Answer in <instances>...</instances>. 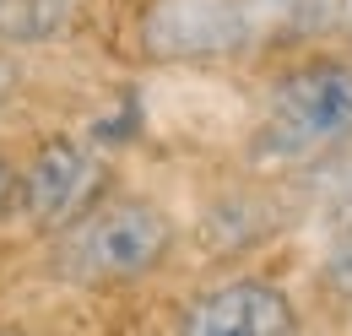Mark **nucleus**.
I'll list each match as a JSON object with an SVG mask.
<instances>
[{"mask_svg": "<svg viewBox=\"0 0 352 336\" xmlns=\"http://www.w3.org/2000/svg\"><path fill=\"white\" fill-rule=\"evenodd\" d=\"M352 141V60L347 54H309L287 65L255 136V152L265 163H309L320 152H336Z\"/></svg>", "mask_w": 352, "mask_h": 336, "instance_id": "nucleus-1", "label": "nucleus"}, {"mask_svg": "<svg viewBox=\"0 0 352 336\" xmlns=\"http://www.w3.org/2000/svg\"><path fill=\"white\" fill-rule=\"evenodd\" d=\"M174 250V222L152 201H109L92 217H82L65 244H60V271L76 282H131L157 271Z\"/></svg>", "mask_w": 352, "mask_h": 336, "instance_id": "nucleus-2", "label": "nucleus"}, {"mask_svg": "<svg viewBox=\"0 0 352 336\" xmlns=\"http://www.w3.org/2000/svg\"><path fill=\"white\" fill-rule=\"evenodd\" d=\"M261 0H157L141 39L157 60H217L261 39Z\"/></svg>", "mask_w": 352, "mask_h": 336, "instance_id": "nucleus-3", "label": "nucleus"}, {"mask_svg": "<svg viewBox=\"0 0 352 336\" xmlns=\"http://www.w3.org/2000/svg\"><path fill=\"white\" fill-rule=\"evenodd\" d=\"M174 336H298V309L282 282L228 277L184 309Z\"/></svg>", "mask_w": 352, "mask_h": 336, "instance_id": "nucleus-4", "label": "nucleus"}, {"mask_svg": "<svg viewBox=\"0 0 352 336\" xmlns=\"http://www.w3.org/2000/svg\"><path fill=\"white\" fill-rule=\"evenodd\" d=\"M98 190V158L82 141L54 136L33 152V163L22 168V207L38 228H60L92 201Z\"/></svg>", "mask_w": 352, "mask_h": 336, "instance_id": "nucleus-5", "label": "nucleus"}, {"mask_svg": "<svg viewBox=\"0 0 352 336\" xmlns=\"http://www.w3.org/2000/svg\"><path fill=\"white\" fill-rule=\"evenodd\" d=\"M325 277L352 298V228L336 233V244H331V255H325Z\"/></svg>", "mask_w": 352, "mask_h": 336, "instance_id": "nucleus-6", "label": "nucleus"}, {"mask_svg": "<svg viewBox=\"0 0 352 336\" xmlns=\"http://www.w3.org/2000/svg\"><path fill=\"white\" fill-rule=\"evenodd\" d=\"M6 185H11V174H6V163H0V196H6Z\"/></svg>", "mask_w": 352, "mask_h": 336, "instance_id": "nucleus-7", "label": "nucleus"}, {"mask_svg": "<svg viewBox=\"0 0 352 336\" xmlns=\"http://www.w3.org/2000/svg\"><path fill=\"white\" fill-rule=\"evenodd\" d=\"M0 336H22V331H0Z\"/></svg>", "mask_w": 352, "mask_h": 336, "instance_id": "nucleus-8", "label": "nucleus"}, {"mask_svg": "<svg viewBox=\"0 0 352 336\" xmlns=\"http://www.w3.org/2000/svg\"><path fill=\"white\" fill-rule=\"evenodd\" d=\"M0 6H6V0H0Z\"/></svg>", "mask_w": 352, "mask_h": 336, "instance_id": "nucleus-9", "label": "nucleus"}]
</instances>
